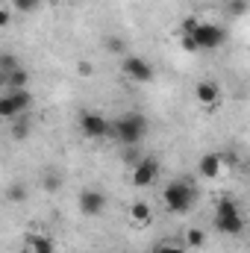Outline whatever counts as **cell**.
<instances>
[{"label": "cell", "instance_id": "1", "mask_svg": "<svg viewBox=\"0 0 250 253\" xmlns=\"http://www.w3.org/2000/svg\"><path fill=\"white\" fill-rule=\"evenodd\" d=\"M162 200H165V209H168V212L186 215L188 209L194 206V200H197V186H194L191 180H186V177H180V180H174V183L165 186Z\"/></svg>", "mask_w": 250, "mask_h": 253}, {"label": "cell", "instance_id": "2", "mask_svg": "<svg viewBox=\"0 0 250 253\" xmlns=\"http://www.w3.org/2000/svg\"><path fill=\"white\" fill-rule=\"evenodd\" d=\"M215 230L224 233V236H239L245 230V218H242L233 197H218V203H215Z\"/></svg>", "mask_w": 250, "mask_h": 253}, {"label": "cell", "instance_id": "3", "mask_svg": "<svg viewBox=\"0 0 250 253\" xmlns=\"http://www.w3.org/2000/svg\"><path fill=\"white\" fill-rule=\"evenodd\" d=\"M144 132H147V118L138 112H126L118 121H112V135L126 147H135L144 138Z\"/></svg>", "mask_w": 250, "mask_h": 253}, {"label": "cell", "instance_id": "4", "mask_svg": "<svg viewBox=\"0 0 250 253\" xmlns=\"http://www.w3.org/2000/svg\"><path fill=\"white\" fill-rule=\"evenodd\" d=\"M30 106H33V94H30L27 88L6 91V94L0 97V115H3L6 121H15V118H18V115H24Z\"/></svg>", "mask_w": 250, "mask_h": 253}, {"label": "cell", "instance_id": "5", "mask_svg": "<svg viewBox=\"0 0 250 253\" xmlns=\"http://www.w3.org/2000/svg\"><path fill=\"white\" fill-rule=\"evenodd\" d=\"M191 39L197 42V47H200V50H218V47L224 44V39H227V30H224L221 24H209V21H200L197 33H194Z\"/></svg>", "mask_w": 250, "mask_h": 253}, {"label": "cell", "instance_id": "6", "mask_svg": "<svg viewBox=\"0 0 250 253\" xmlns=\"http://www.w3.org/2000/svg\"><path fill=\"white\" fill-rule=\"evenodd\" d=\"M121 74L126 80H132V83H153V77H156L153 65L144 56H124L121 59Z\"/></svg>", "mask_w": 250, "mask_h": 253}, {"label": "cell", "instance_id": "7", "mask_svg": "<svg viewBox=\"0 0 250 253\" xmlns=\"http://www.w3.org/2000/svg\"><path fill=\"white\" fill-rule=\"evenodd\" d=\"M159 180V159L156 156H138L135 168H132V186L135 189H147Z\"/></svg>", "mask_w": 250, "mask_h": 253}, {"label": "cell", "instance_id": "8", "mask_svg": "<svg viewBox=\"0 0 250 253\" xmlns=\"http://www.w3.org/2000/svg\"><path fill=\"white\" fill-rule=\"evenodd\" d=\"M80 132L85 138H106V135H112V121H106L100 112H83Z\"/></svg>", "mask_w": 250, "mask_h": 253}, {"label": "cell", "instance_id": "9", "mask_svg": "<svg viewBox=\"0 0 250 253\" xmlns=\"http://www.w3.org/2000/svg\"><path fill=\"white\" fill-rule=\"evenodd\" d=\"M77 203H80V212H83V215L94 218V215H100V212L106 209V194L97 191V189H85V191H80Z\"/></svg>", "mask_w": 250, "mask_h": 253}, {"label": "cell", "instance_id": "10", "mask_svg": "<svg viewBox=\"0 0 250 253\" xmlns=\"http://www.w3.org/2000/svg\"><path fill=\"white\" fill-rule=\"evenodd\" d=\"M194 97H197V103H200L203 109H215V106L221 103V85H218L215 80H200V83L194 85Z\"/></svg>", "mask_w": 250, "mask_h": 253}, {"label": "cell", "instance_id": "11", "mask_svg": "<svg viewBox=\"0 0 250 253\" xmlns=\"http://www.w3.org/2000/svg\"><path fill=\"white\" fill-rule=\"evenodd\" d=\"M221 168H224V156L221 153H203L200 159H197V174L203 177V180H215L218 174H221Z\"/></svg>", "mask_w": 250, "mask_h": 253}, {"label": "cell", "instance_id": "12", "mask_svg": "<svg viewBox=\"0 0 250 253\" xmlns=\"http://www.w3.org/2000/svg\"><path fill=\"white\" fill-rule=\"evenodd\" d=\"M129 218H132V224H135V227H147V224L153 221V209H150V203L135 200V203L129 206Z\"/></svg>", "mask_w": 250, "mask_h": 253}, {"label": "cell", "instance_id": "13", "mask_svg": "<svg viewBox=\"0 0 250 253\" xmlns=\"http://www.w3.org/2000/svg\"><path fill=\"white\" fill-rule=\"evenodd\" d=\"M3 83L9 85V91L27 88V83H30V74H27L24 68H15V71H6V74H3Z\"/></svg>", "mask_w": 250, "mask_h": 253}, {"label": "cell", "instance_id": "14", "mask_svg": "<svg viewBox=\"0 0 250 253\" xmlns=\"http://www.w3.org/2000/svg\"><path fill=\"white\" fill-rule=\"evenodd\" d=\"M27 248L33 253H53V239L42 236V233H33V236H27Z\"/></svg>", "mask_w": 250, "mask_h": 253}, {"label": "cell", "instance_id": "15", "mask_svg": "<svg viewBox=\"0 0 250 253\" xmlns=\"http://www.w3.org/2000/svg\"><path fill=\"white\" fill-rule=\"evenodd\" d=\"M186 245L188 248H203V245H206V233H203V230H188Z\"/></svg>", "mask_w": 250, "mask_h": 253}, {"label": "cell", "instance_id": "16", "mask_svg": "<svg viewBox=\"0 0 250 253\" xmlns=\"http://www.w3.org/2000/svg\"><path fill=\"white\" fill-rule=\"evenodd\" d=\"M39 3L42 0H12V9H18V12H36Z\"/></svg>", "mask_w": 250, "mask_h": 253}, {"label": "cell", "instance_id": "17", "mask_svg": "<svg viewBox=\"0 0 250 253\" xmlns=\"http://www.w3.org/2000/svg\"><path fill=\"white\" fill-rule=\"evenodd\" d=\"M150 253H186V248H180V245H174V242H159Z\"/></svg>", "mask_w": 250, "mask_h": 253}, {"label": "cell", "instance_id": "18", "mask_svg": "<svg viewBox=\"0 0 250 253\" xmlns=\"http://www.w3.org/2000/svg\"><path fill=\"white\" fill-rule=\"evenodd\" d=\"M6 197H9V200H12V203H21V200H24V197H27V189H24V186H21V183H15V186H12V189L6 191Z\"/></svg>", "mask_w": 250, "mask_h": 253}, {"label": "cell", "instance_id": "19", "mask_svg": "<svg viewBox=\"0 0 250 253\" xmlns=\"http://www.w3.org/2000/svg\"><path fill=\"white\" fill-rule=\"evenodd\" d=\"M230 12L233 15H245L248 12V0H230Z\"/></svg>", "mask_w": 250, "mask_h": 253}, {"label": "cell", "instance_id": "20", "mask_svg": "<svg viewBox=\"0 0 250 253\" xmlns=\"http://www.w3.org/2000/svg\"><path fill=\"white\" fill-rule=\"evenodd\" d=\"M27 132H30V124H27V121H18L15 129H12V135H15V138H27Z\"/></svg>", "mask_w": 250, "mask_h": 253}, {"label": "cell", "instance_id": "21", "mask_svg": "<svg viewBox=\"0 0 250 253\" xmlns=\"http://www.w3.org/2000/svg\"><path fill=\"white\" fill-rule=\"evenodd\" d=\"M180 44H183L186 50H191V53H197V50H200V47H197V42H194L191 36H183V39H180Z\"/></svg>", "mask_w": 250, "mask_h": 253}, {"label": "cell", "instance_id": "22", "mask_svg": "<svg viewBox=\"0 0 250 253\" xmlns=\"http://www.w3.org/2000/svg\"><path fill=\"white\" fill-rule=\"evenodd\" d=\"M9 18H12V12H9V9H6V12H3V15H0V27H6V24H9Z\"/></svg>", "mask_w": 250, "mask_h": 253}]
</instances>
